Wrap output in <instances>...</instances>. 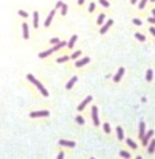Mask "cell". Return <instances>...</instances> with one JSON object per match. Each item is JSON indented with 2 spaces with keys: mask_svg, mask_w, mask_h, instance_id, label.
Instances as JSON below:
<instances>
[{
  "mask_svg": "<svg viewBox=\"0 0 155 159\" xmlns=\"http://www.w3.org/2000/svg\"><path fill=\"white\" fill-rule=\"evenodd\" d=\"M94 10H95V4H94V3H91V4L88 6V11H90V12H92Z\"/></svg>",
  "mask_w": 155,
  "mask_h": 159,
  "instance_id": "33",
  "label": "cell"
},
{
  "mask_svg": "<svg viewBox=\"0 0 155 159\" xmlns=\"http://www.w3.org/2000/svg\"><path fill=\"white\" fill-rule=\"evenodd\" d=\"M136 159H142V158H140V156H138V158H136Z\"/></svg>",
  "mask_w": 155,
  "mask_h": 159,
  "instance_id": "43",
  "label": "cell"
},
{
  "mask_svg": "<svg viewBox=\"0 0 155 159\" xmlns=\"http://www.w3.org/2000/svg\"><path fill=\"white\" fill-rule=\"evenodd\" d=\"M83 3H84V0H78V4H79V6H82Z\"/></svg>",
  "mask_w": 155,
  "mask_h": 159,
  "instance_id": "40",
  "label": "cell"
},
{
  "mask_svg": "<svg viewBox=\"0 0 155 159\" xmlns=\"http://www.w3.org/2000/svg\"><path fill=\"white\" fill-rule=\"evenodd\" d=\"M91 99H92L91 97H87V98H86V99H84L83 102H82V103H80L79 106H78V110H79V112H82V110H83L84 108H86V105H87L88 102H91Z\"/></svg>",
  "mask_w": 155,
  "mask_h": 159,
  "instance_id": "9",
  "label": "cell"
},
{
  "mask_svg": "<svg viewBox=\"0 0 155 159\" xmlns=\"http://www.w3.org/2000/svg\"><path fill=\"white\" fill-rule=\"evenodd\" d=\"M152 135H154V131H148V132H147V135L146 136H143V146L146 147L147 144H148V142H150V139L152 137Z\"/></svg>",
  "mask_w": 155,
  "mask_h": 159,
  "instance_id": "4",
  "label": "cell"
},
{
  "mask_svg": "<svg viewBox=\"0 0 155 159\" xmlns=\"http://www.w3.org/2000/svg\"><path fill=\"white\" fill-rule=\"evenodd\" d=\"M126 143H128V146L131 147V148H135V150H136V143H133V140H131V139H126Z\"/></svg>",
  "mask_w": 155,
  "mask_h": 159,
  "instance_id": "24",
  "label": "cell"
},
{
  "mask_svg": "<svg viewBox=\"0 0 155 159\" xmlns=\"http://www.w3.org/2000/svg\"><path fill=\"white\" fill-rule=\"evenodd\" d=\"M151 1H155V0H151Z\"/></svg>",
  "mask_w": 155,
  "mask_h": 159,
  "instance_id": "44",
  "label": "cell"
},
{
  "mask_svg": "<svg viewBox=\"0 0 155 159\" xmlns=\"http://www.w3.org/2000/svg\"><path fill=\"white\" fill-rule=\"evenodd\" d=\"M80 55H82V52H80V50H76L75 53H72V56H71V59H74V60H75V59H78V57H79V56H80Z\"/></svg>",
  "mask_w": 155,
  "mask_h": 159,
  "instance_id": "26",
  "label": "cell"
},
{
  "mask_svg": "<svg viewBox=\"0 0 155 159\" xmlns=\"http://www.w3.org/2000/svg\"><path fill=\"white\" fill-rule=\"evenodd\" d=\"M22 33H23V38H25V40H27V38H29V25H27V23H26V22H23V23H22Z\"/></svg>",
  "mask_w": 155,
  "mask_h": 159,
  "instance_id": "5",
  "label": "cell"
},
{
  "mask_svg": "<svg viewBox=\"0 0 155 159\" xmlns=\"http://www.w3.org/2000/svg\"><path fill=\"white\" fill-rule=\"evenodd\" d=\"M49 116V112L48 110H40V112H33V113H30V117H48Z\"/></svg>",
  "mask_w": 155,
  "mask_h": 159,
  "instance_id": "3",
  "label": "cell"
},
{
  "mask_svg": "<svg viewBox=\"0 0 155 159\" xmlns=\"http://www.w3.org/2000/svg\"><path fill=\"white\" fill-rule=\"evenodd\" d=\"M99 3H101L102 6H103V7H109V6H110L108 0H99Z\"/></svg>",
  "mask_w": 155,
  "mask_h": 159,
  "instance_id": "31",
  "label": "cell"
},
{
  "mask_svg": "<svg viewBox=\"0 0 155 159\" xmlns=\"http://www.w3.org/2000/svg\"><path fill=\"white\" fill-rule=\"evenodd\" d=\"M64 158V152H59V156H57V159H63Z\"/></svg>",
  "mask_w": 155,
  "mask_h": 159,
  "instance_id": "37",
  "label": "cell"
},
{
  "mask_svg": "<svg viewBox=\"0 0 155 159\" xmlns=\"http://www.w3.org/2000/svg\"><path fill=\"white\" fill-rule=\"evenodd\" d=\"M69 59L68 56H63V57H60V59H57V63H65L67 60Z\"/></svg>",
  "mask_w": 155,
  "mask_h": 159,
  "instance_id": "27",
  "label": "cell"
},
{
  "mask_svg": "<svg viewBox=\"0 0 155 159\" xmlns=\"http://www.w3.org/2000/svg\"><path fill=\"white\" fill-rule=\"evenodd\" d=\"M120 155H121L122 158H125V159H128L131 156L129 154H128V152H126V151H121V152H120Z\"/></svg>",
  "mask_w": 155,
  "mask_h": 159,
  "instance_id": "29",
  "label": "cell"
},
{
  "mask_svg": "<svg viewBox=\"0 0 155 159\" xmlns=\"http://www.w3.org/2000/svg\"><path fill=\"white\" fill-rule=\"evenodd\" d=\"M103 21H105V14H99V15H98V19H97V23H98V25H102Z\"/></svg>",
  "mask_w": 155,
  "mask_h": 159,
  "instance_id": "20",
  "label": "cell"
},
{
  "mask_svg": "<svg viewBox=\"0 0 155 159\" xmlns=\"http://www.w3.org/2000/svg\"><path fill=\"white\" fill-rule=\"evenodd\" d=\"M76 80H78V78H76V76H74V78H71V80H69V82H68V83H67V86H65V88H67V90H71V88L74 87V84L76 83Z\"/></svg>",
  "mask_w": 155,
  "mask_h": 159,
  "instance_id": "12",
  "label": "cell"
},
{
  "mask_svg": "<svg viewBox=\"0 0 155 159\" xmlns=\"http://www.w3.org/2000/svg\"><path fill=\"white\" fill-rule=\"evenodd\" d=\"M60 8H61V15H67V11H68V6L67 4H64L63 3V6H61Z\"/></svg>",
  "mask_w": 155,
  "mask_h": 159,
  "instance_id": "23",
  "label": "cell"
},
{
  "mask_svg": "<svg viewBox=\"0 0 155 159\" xmlns=\"http://www.w3.org/2000/svg\"><path fill=\"white\" fill-rule=\"evenodd\" d=\"M146 3H147V0H142V1H140V4H139V8L143 10L144 7H146Z\"/></svg>",
  "mask_w": 155,
  "mask_h": 159,
  "instance_id": "32",
  "label": "cell"
},
{
  "mask_svg": "<svg viewBox=\"0 0 155 159\" xmlns=\"http://www.w3.org/2000/svg\"><path fill=\"white\" fill-rule=\"evenodd\" d=\"M52 53H53V48H52V49H49V50H45V52H41V53H40V57H41V59H44V57H46V56H49V55H52Z\"/></svg>",
  "mask_w": 155,
  "mask_h": 159,
  "instance_id": "17",
  "label": "cell"
},
{
  "mask_svg": "<svg viewBox=\"0 0 155 159\" xmlns=\"http://www.w3.org/2000/svg\"><path fill=\"white\" fill-rule=\"evenodd\" d=\"M112 25H113V21H112V19H109V21L106 22L105 25L102 26V29H101V34H105L106 31L109 30V27H110V26H112Z\"/></svg>",
  "mask_w": 155,
  "mask_h": 159,
  "instance_id": "7",
  "label": "cell"
},
{
  "mask_svg": "<svg viewBox=\"0 0 155 159\" xmlns=\"http://www.w3.org/2000/svg\"><path fill=\"white\" fill-rule=\"evenodd\" d=\"M132 22H133L136 26H140V25H142V21H140V19H133Z\"/></svg>",
  "mask_w": 155,
  "mask_h": 159,
  "instance_id": "34",
  "label": "cell"
},
{
  "mask_svg": "<svg viewBox=\"0 0 155 159\" xmlns=\"http://www.w3.org/2000/svg\"><path fill=\"white\" fill-rule=\"evenodd\" d=\"M116 131H117V137H118V140H122V139H124V132H122V128H121V126H117V128H116Z\"/></svg>",
  "mask_w": 155,
  "mask_h": 159,
  "instance_id": "16",
  "label": "cell"
},
{
  "mask_svg": "<svg viewBox=\"0 0 155 159\" xmlns=\"http://www.w3.org/2000/svg\"><path fill=\"white\" fill-rule=\"evenodd\" d=\"M154 151H155V140H152V142H150V146H148V152L152 154Z\"/></svg>",
  "mask_w": 155,
  "mask_h": 159,
  "instance_id": "19",
  "label": "cell"
},
{
  "mask_svg": "<svg viewBox=\"0 0 155 159\" xmlns=\"http://www.w3.org/2000/svg\"><path fill=\"white\" fill-rule=\"evenodd\" d=\"M38 21H40V14H38V11H34L33 12V26H34V29L38 27Z\"/></svg>",
  "mask_w": 155,
  "mask_h": 159,
  "instance_id": "8",
  "label": "cell"
},
{
  "mask_svg": "<svg viewBox=\"0 0 155 159\" xmlns=\"http://www.w3.org/2000/svg\"><path fill=\"white\" fill-rule=\"evenodd\" d=\"M136 1H138V0H131V4H135Z\"/></svg>",
  "mask_w": 155,
  "mask_h": 159,
  "instance_id": "41",
  "label": "cell"
},
{
  "mask_svg": "<svg viewBox=\"0 0 155 159\" xmlns=\"http://www.w3.org/2000/svg\"><path fill=\"white\" fill-rule=\"evenodd\" d=\"M146 80H147V82H151V80H152V71H151V69H148V71H147Z\"/></svg>",
  "mask_w": 155,
  "mask_h": 159,
  "instance_id": "21",
  "label": "cell"
},
{
  "mask_svg": "<svg viewBox=\"0 0 155 159\" xmlns=\"http://www.w3.org/2000/svg\"><path fill=\"white\" fill-rule=\"evenodd\" d=\"M55 14H56V10H52L49 12V15H48V18H46V21H45V27H49L50 23H52V19H53V17H55Z\"/></svg>",
  "mask_w": 155,
  "mask_h": 159,
  "instance_id": "6",
  "label": "cell"
},
{
  "mask_svg": "<svg viewBox=\"0 0 155 159\" xmlns=\"http://www.w3.org/2000/svg\"><path fill=\"white\" fill-rule=\"evenodd\" d=\"M122 75H124V68H120V69H118V72L116 74V76L113 78V80H114V82H120V80H121V78H122Z\"/></svg>",
  "mask_w": 155,
  "mask_h": 159,
  "instance_id": "11",
  "label": "cell"
},
{
  "mask_svg": "<svg viewBox=\"0 0 155 159\" xmlns=\"http://www.w3.org/2000/svg\"><path fill=\"white\" fill-rule=\"evenodd\" d=\"M152 15H154V18H155V8L152 10Z\"/></svg>",
  "mask_w": 155,
  "mask_h": 159,
  "instance_id": "42",
  "label": "cell"
},
{
  "mask_svg": "<svg viewBox=\"0 0 155 159\" xmlns=\"http://www.w3.org/2000/svg\"><path fill=\"white\" fill-rule=\"evenodd\" d=\"M59 144L65 147H75V142H68V140H60Z\"/></svg>",
  "mask_w": 155,
  "mask_h": 159,
  "instance_id": "13",
  "label": "cell"
},
{
  "mask_svg": "<svg viewBox=\"0 0 155 159\" xmlns=\"http://www.w3.org/2000/svg\"><path fill=\"white\" fill-rule=\"evenodd\" d=\"M26 78H27V79H29L33 84H35V86H37V88L40 90V91H41V94H42L44 97H48V95H49V92L46 91V88L44 87V86H42V84L40 83V82H38V80L35 79V78H34V76L31 75V74H27V76H26Z\"/></svg>",
  "mask_w": 155,
  "mask_h": 159,
  "instance_id": "1",
  "label": "cell"
},
{
  "mask_svg": "<svg viewBox=\"0 0 155 159\" xmlns=\"http://www.w3.org/2000/svg\"><path fill=\"white\" fill-rule=\"evenodd\" d=\"M59 38H52V40H50V44H59Z\"/></svg>",
  "mask_w": 155,
  "mask_h": 159,
  "instance_id": "35",
  "label": "cell"
},
{
  "mask_svg": "<svg viewBox=\"0 0 155 159\" xmlns=\"http://www.w3.org/2000/svg\"><path fill=\"white\" fill-rule=\"evenodd\" d=\"M18 15L22 17V18H27L29 17V14L26 12V11H23V10H19V11H18Z\"/></svg>",
  "mask_w": 155,
  "mask_h": 159,
  "instance_id": "25",
  "label": "cell"
},
{
  "mask_svg": "<svg viewBox=\"0 0 155 159\" xmlns=\"http://www.w3.org/2000/svg\"><path fill=\"white\" fill-rule=\"evenodd\" d=\"M103 131H105L106 133H110V126H109V124H103Z\"/></svg>",
  "mask_w": 155,
  "mask_h": 159,
  "instance_id": "30",
  "label": "cell"
},
{
  "mask_svg": "<svg viewBox=\"0 0 155 159\" xmlns=\"http://www.w3.org/2000/svg\"><path fill=\"white\" fill-rule=\"evenodd\" d=\"M91 116H92V122H94V125L98 126L99 125V118H98V109H97L95 106L91 108Z\"/></svg>",
  "mask_w": 155,
  "mask_h": 159,
  "instance_id": "2",
  "label": "cell"
},
{
  "mask_svg": "<svg viewBox=\"0 0 155 159\" xmlns=\"http://www.w3.org/2000/svg\"><path fill=\"white\" fill-rule=\"evenodd\" d=\"M144 126H146V124H144V121L140 122V126H139V137L143 139V136H144Z\"/></svg>",
  "mask_w": 155,
  "mask_h": 159,
  "instance_id": "14",
  "label": "cell"
},
{
  "mask_svg": "<svg viewBox=\"0 0 155 159\" xmlns=\"http://www.w3.org/2000/svg\"><path fill=\"white\" fill-rule=\"evenodd\" d=\"M61 6H63V1H61V0H59V1L56 3V10H57V8H60Z\"/></svg>",
  "mask_w": 155,
  "mask_h": 159,
  "instance_id": "36",
  "label": "cell"
},
{
  "mask_svg": "<svg viewBox=\"0 0 155 159\" xmlns=\"http://www.w3.org/2000/svg\"><path fill=\"white\" fill-rule=\"evenodd\" d=\"M75 120H76V122H78V124H80V125H83V124H84L83 117H80V116H78V117H76Z\"/></svg>",
  "mask_w": 155,
  "mask_h": 159,
  "instance_id": "28",
  "label": "cell"
},
{
  "mask_svg": "<svg viewBox=\"0 0 155 159\" xmlns=\"http://www.w3.org/2000/svg\"><path fill=\"white\" fill-rule=\"evenodd\" d=\"M135 37L138 38L139 41H142V42H144V41H146V37H144L143 34H140V33H135Z\"/></svg>",
  "mask_w": 155,
  "mask_h": 159,
  "instance_id": "22",
  "label": "cell"
},
{
  "mask_svg": "<svg viewBox=\"0 0 155 159\" xmlns=\"http://www.w3.org/2000/svg\"><path fill=\"white\" fill-rule=\"evenodd\" d=\"M76 40H78V35H72V37H71V40H69V42H68V44H67V46H68V48H69V49H72V48H74V45H75Z\"/></svg>",
  "mask_w": 155,
  "mask_h": 159,
  "instance_id": "15",
  "label": "cell"
},
{
  "mask_svg": "<svg viewBox=\"0 0 155 159\" xmlns=\"http://www.w3.org/2000/svg\"><path fill=\"white\" fill-rule=\"evenodd\" d=\"M65 45H67V44H65V42H64V41H60L59 44H56V46H55V48H53V52H56V50L61 49V48H63V46H65Z\"/></svg>",
  "mask_w": 155,
  "mask_h": 159,
  "instance_id": "18",
  "label": "cell"
},
{
  "mask_svg": "<svg viewBox=\"0 0 155 159\" xmlns=\"http://www.w3.org/2000/svg\"><path fill=\"white\" fill-rule=\"evenodd\" d=\"M88 63H90V59H88V57H84V59L76 61L75 65H76V67H83V65H86V64H88Z\"/></svg>",
  "mask_w": 155,
  "mask_h": 159,
  "instance_id": "10",
  "label": "cell"
},
{
  "mask_svg": "<svg viewBox=\"0 0 155 159\" xmlns=\"http://www.w3.org/2000/svg\"><path fill=\"white\" fill-rule=\"evenodd\" d=\"M150 31H151V34H152V35H155V27H151Z\"/></svg>",
  "mask_w": 155,
  "mask_h": 159,
  "instance_id": "39",
  "label": "cell"
},
{
  "mask_svg": "<svg viewBox=\"0 0 155 159\" xmlns=\"http://www.w3.org/2000/svg\"><path fill=\"white\" fill-rule=\"evenodd\" d=\"M90 159H94V158H90Z\"/></svg>",
  "mask_w": 155,
  "mask_h": 159,
  "instance_id": "45",
  "label": "cell"
},
{
  "mask_svg": "<svg viewBox=\"0 0 155 159\" xmlns=\"http://www.w3.org/2000/svg\"><path fill=\"white\" fill-rule=\"evenodd\" d=\"M148 22H150V23H152V25H155V18H150V19H148Z\"/></svg>",
  "mask_w": 155,
  "mask_h": 159,
  "instance_id": "38",
  "label": "cell"
}]
</instances>
